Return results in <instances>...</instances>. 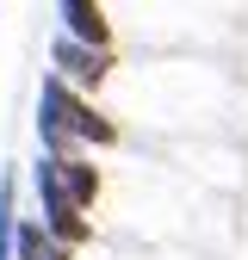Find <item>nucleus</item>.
Segmentation results:
<instances>
[{
    "instance_id": "1",
    "label": "nucleus",
    "mask_w": 248,
    "mask_h": 260,
    "mask_svg": "<svg viewBox=\"0 0 248 260\" xmlns=\"http://www.w3.org/2000/svg\"><path fill=\"white\" fill-rule=\"evenodd\" d=\"M38 143H44L50 161H69L81 149H112L118 143V118H106L87 93H75L69 81L50 75L38 87Z\"/></svg>"
},
{
    "instance_id": "2",
    "label": "nucleus",
    "mask_w": 248,
    "mask_h": 260,
    "mask_svg": "<svg viewBox=\"0 0 248 260\" xmlns=\"http://www.w3.org/2000/svg\"><path fill=\"white\" fill-rule=\"evenodd\" d=\"M31 192H38V223L56 236V242H69L75 254L93 242V223H87V211H75V199L62 192V174H56V161L50 155H38L31 161Z\"/></svg>"
},
{
    "instance_id": "3",
    "label": "nucleus",
    "mask_w": 248,
    "mask_h": 260,
    "mask_svg": "<svg viewBox=\"0 0 248 260\" xmlns=\"http://www.w3.org/2000/svg\"><path fill=\"white\" fill-rule=\"evenodd\" d=\"M50 69H56V81H69L75 93H93V87L112 81L118 50H93V44H75V38H62V31H56V44H50Z\"/></svg>"
},
{
    "instance_id": "4",
    "label": "nucleus",
    "mask_w": 248,
    "mask_h": 260,
    "mask_svg": "<svg viewBox=\"0 0 248 260\" xmlns=\"http://www.w3.org/2000/svg\"><path fill=\"white\" fill-rule=\"evenodd\" d=\"M56 13H62V38L93 44V50H118V31H112L100 0H56Z\"/></svg>"
},
{
    "instance_id": "5",
    "label": "nucleus",
    "mask_w": 248,
    "mask_h": 260,
    "mask_svg": "<svg viewBox=\"0 0 248 260\" xmlns=\"http://www.w3.org/2000/svg\"><path fill=\"white\" fill-rule=\"evenodd\" d=\"M13 260H75V248L56 242L38 217H19V230H13Z\"/></svg>"
},
{
    "instance_id": "6",
    "label": "nucleus",
    "mask_w": 248,
    "mask_h": 260,
    "mask_svg": "<svg viewBox=\"0 0 248 260\" xmlns=\"http://www.w3.org/2000/svg\"><path fill=\"white\" fill-rule=\"evenodd\" d=\"M56 174H62V192H69V199H75V211H93V205H100V168H93V161L87 155H69V161H56Z\"/></svg>"
},
{
    "instance_id": "7",
    "label": "nucleus",
    "mask_w": 248,
    "mask_h": 260,
    "mask_svg": "<svg viewBox=\"0 0 248 260\" xmlns=\"http://www.w3.org/2000/svg\"><path fill=\"white\" fill-rule=\"evenodd\" d=\"M13 230H19V174H0V260H13Z\"/></svg>"
}]
</instances>
